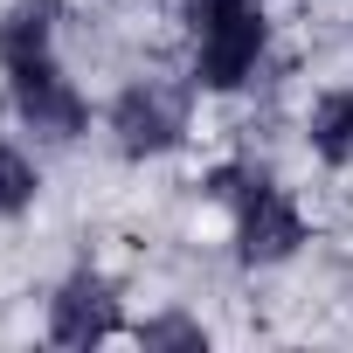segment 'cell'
I'll return each mask as SVG.
<instances>
[{
  "instance_id": "6da1fadb",
  "label": "cell",
  "mask_w": 353,
  "mask_h": 353,
  "mask_svg": "<svg viewBox=\"0 0 353 353\" xmlns=\"http://www.w3.org/2000/svg\"><path fill=\"white\" fill-rule=\"evenodd\" d=\"M208 194L236 215V256H243L250 270L291 263V256L305 250V215H298V201L270 181L263 166H250V159L215 166V173H208Z\"/></svg>"
},
{
  "instance_id": "7a4b0ae2",
  "label": "cell",
  "mask_w": 353,
  "mask_h": 353,
  "mask_svg": "<svg viewBox=\"0 0 353 353\" xmlns=\"http://www.w3.org/2000/svg\"><path fill=\"white\" fill-rule=\"evenodd\" d=\"M270 21H263V0H243V8H222L194 28V83L201 90H243L263 63Z\"/></svg>"
},
{
  "instance_id": "3957f363",
  "label": "cell",
  "mask_w": 353,
  "mask_h": 353,
  "mask_svg": "<svg viewBox=\"0 0 353 353\" xmlns=\"http://www.w3.org/2000/svg\"><path fill=\"white\" fill-rule=\"evenodd\" d=\"M111 139L125 159H159L188 139V97L173 83H125L111 104Z\"/></svg>"
},
{
  "instance_id": "277c9868",
  "label": "cell",
  "mask_w": 353,
  "mask_h": 353,
  "mask_svg": "<svg viewBox=\"0 0 353 353\" xmlns=\"http://www.w3.org/2000/svg\"><path fill=\"white\" fill-rule=\"evenodd\" d=\"M8 90H14V111H21V125L28 132H42V139H77L83 125H90V104H83V90L56 70V56L49 63H21V70H8Z\"/></svg>"
},
{
  "instance_id": "5b68a950",
  "label": "cell",
  "mask_w": 353,
  "mask_h": 353,
  "mask_svg": "<svg viewBox=\"0 0 353 353\" xmlns=\"http://www.w3.org/2000/svg\"><path fill=\"white\" fill-rule=\"evenodd\" d=\"M118 325H125V312H118V284L104 270H77L56 284V298H49L56 346H104V339H118Z\"/></svg>"
},
{
  "instance_id": "8992f818",
  "label": "cell",
  "mask_w": 353,
  "mask_h": 353,
  "mask_svg": "<svg viewBox=\"0 0 353 353\" xmlns=\"http://www.w3.org/2000/svg\"><path fill=\"white\" fill-rule=\"evenodd\" d=\"M56 21H63V0H14L0 14V63L21 70V63H49L56 56Z\"/></svg>"
},
{
  "instance_id": "52a82bcc",
  "label": "cell",
  "mask_w": 353,
  "mask_h": 353,
  "mask_svg": "<svg viewBox=\"0 0 353 353\" xmlns=\"http://www.w3.org/2000/svg\"><path fill=\"white\" fill-rule=\"evenodd\" d=\"M312 152L325 166H346L353 159V83L346 90H325L312 104Z\"/></svg>"
},
{
  "instance_id": "ba28073f",
  "label": "cell",
  "mask_w": 353,
  "mask_h": 353,
  "mask_svg": "<svg viewBox=\"0 0 353 353\" xmlns=\"http://www.w3.org/2000/svg\"><path fill=\"white\" fill-rule=\"evenodd\" d=\"M35 194H42V173H35V159H28L21 145H8V139H0V215H21V208H35Z\"/></svg>"
},
{
  "instance_id": "9c48e42d",
  "label": "cell",
  "mask_w": 353,
  "mask_h": 353,
  "mask_svg": "<svg viewBox=\"0 0 353 353\" xmlns=\"http://www.w3.org/2000/svg\"><path fill=\"white\" fill-rule=\"evenodd\" d=\"M139 346H181V353H208V325L201 319H181V312H159V319H145L139 325Z\"/></svg>"
}]
</instances>
